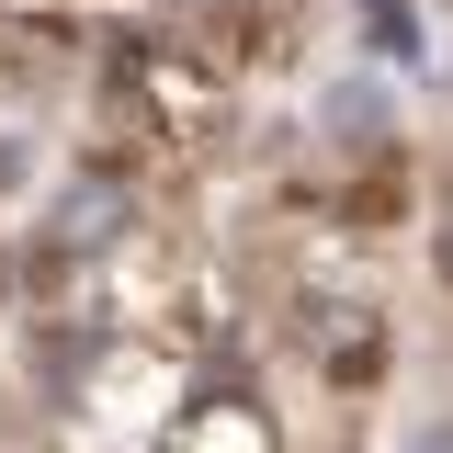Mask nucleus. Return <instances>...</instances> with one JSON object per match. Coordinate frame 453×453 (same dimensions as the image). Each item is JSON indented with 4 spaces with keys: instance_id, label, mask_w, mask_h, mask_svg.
<instances>
[{
    "instance_id": "obj_1",
    "label": "nucleus",
    "mask_w": 453,
    "mask_h": 453,
    "mask_svg": "<svg viewBox=\"0 0 453 453\" xmlns=\"http://www.w3.org/2000/svg\"><path fill=\"white\" fill-rule=\"evenodd\" d=\"M113 113H125L136 159H204L226 125V68L193 35H148L113 57Z\"/></svg>"
},
{
    "instance_id": "obj_2",
    "label": "nucleus",
    "mask_w": 453,
    "mask_h": 453,
    "mask_svg": "<svg viewBox=\"0 0 453 453\" xmlns=\"http://www.w3.org/2000/svg\"><path fill=\"white\" fill-rule=\"evenodd\" d=\"M125 226H136V181H125V170H80V181L57 193L46 238H35L23 261H57V273H80V261H91L103 238H125Z\"/></svg>"
},
{
    "instance_id": "obj_3",
    "label": "nucleus",
    "mask_w": 453,
    "mask_h": 453,
    "mask_svg": "<svg viewBox=\"0 0 453 453\" xmlns=\"http://www.w3.org/2000/svg\"><path fill=\"white\" fill-rule=\"evenodd\" d=\"M306 351L329 363V386H374V374H386V318L318 295V306H306Z\"/></svg>"
},
{
    "instance_id": "obj_4",
    "label": "nucleus",
    "mask_w": 453,
    "mask_h": 453,
    "mask_svg": "<svg viewBox=\"0 0 453 453\" xmlns=\"http://www.w3.org/2000/svg\"><path fill=\"white\" fill-rule=\"evenodd\" d=\"M442 273H453V204H442Z\"/></svg>"
}]
</instances>
